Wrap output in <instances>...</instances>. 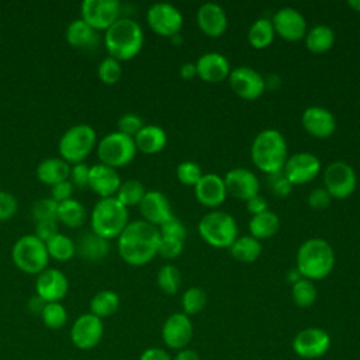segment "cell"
Masks as SVG:
<instances>
[{
	"label": "cell",
	"instance_id": "cell-1",
	"mask_svg": "<svg viewBox=\"0 0 360 360\" xmlns=\"http://www.w3.org/2000/svg\"><path fill=\"white\" fill-rule=\"evenodd\" d=\"M159 229L143 219L128 222L117 238L118 255L129 266H145L158 255Z\"/></svg>",
	"mask_w": 360,
	"mask_h": 360
},
{
	"label": "cell",
	"instance_id": "cell-2",
	"mask_svg": "<svg viewBox=\"0 0 360 360\" xmlns=\"http://www.w3.org/2000/svg\"><path fill=\"white\" fill-rule=\"evenodd\" d=\"M143 30L129 17L118 18L103 35L108 56L127 62L134 59L143 46Z\"/></svg>",
	"mask_w": 360,
	"mask_h": 360
},
{
	"label": "cell",
	"instance_id": "cell-3",
	"mask_svg": "<svg viewBox=\"0 0 360 360\" xmlns=\"http://www.w3.org/2000/svg\"><path fill=\"white\" fill-rule=\"evenodd\" d=\"M250 158L253 165L267 176L281 172L288 158L284 135L273 128L260 131L252 142Z\"/></svg>",
	"mask_w": 360,
	"mask_h": 360
},
{
	"label": "cell",
	"instance_id": "cell-4",
	"mask_svg": "<svg viewBox=\"0 0 360 360\" xmlns=\"http://www.w3.org/2000/svg\"><path fill=\"white\" fill-rule=\"evenodd\" d=\"M335 266V252L330 243L321 238L305 240L297 250L295 269L301 277L311 281L328 277Z\"/></svg>",
	"mask_w": 360,
	"mask_h": 360
},
{
	"label": "cell",
	"instance_id": "cell-5",
	"mask_svg": "<svg viewBox=\"0 0 360 360\" xmlns=\"http://www.w3.org/2000/svg\"><path fill=\"white\" fill-rule=\"evenodd\" d=\"M129 222L128 208L115 197L100 198L90 214L91 232L107 240L117 239Z\"/></svg>",
	"mask_w": 360,
	"mask_h": 360
},
{
	"label": "cell",
	"instance_id": "cell-6",
	"mask_svg": "<svg viewBox=\"0 0 360 360\" xmlns=\"http://www.w3.org/2000/svg\"><path fill=\"white\" fill-rule=\"evenodd\" d=\"M97 146V134L93 127L87 124H76L68 128L59 142V158L70 166L84 162Z\"/></svg>",
	"mask_w": 360,
	"mask_h": 360
},
{
	"label": "cell",
	"instance_id": "cell-7",
	"mask_svg": "<svg viewBox=\"0 0 360 360\" xmlns=\"http://www.w3.org/2000/svg\"><path fill=\"white\" fill-rule=\"evenodd\" d=\"M11 260L20 271L38 276L48 267L49 263L46 243L34 233L22 235L11 248Z\"/></svg>",
	"mask_w": 360,
	"mask_h": 360
},
{
	"label": "cell",
	"instance_id": "cell-8",
	"mask_svg": "<svg viewBox=\"0 0 360 360\" xmlns=\"http://www.w3.org/2000/svg\"><path fill=\"white\" fill-rule=\"evenodd\" d=\"M201 239L214 248H229L238 238V225L225 211H211L198 222Z\"/></svg>",
	"mask_w": 360,
	"mask_h": 360
},
{
	"label": "cell",
	"instance_id": "cell-9",
	"mask_svg": "<svg viewBox=\"0 0 360 360\" xmlns=\"http://www.w3.org/2000/svg\"><path fill=\"white\" fill-rule=\"evenodd\" d=\"M136 152L138 150L134 138L127 136L118 131L104 135L96 146L98 163L112 169H120L131 163L135 159Z\"/></svg>",
	"mask_w": 360,
	"mask_h": 360
},
{
	"label": "cell",
	"instance_id": "cell-10",
	"mask_svg": "<svg viewBox=\"0 0 360 360\" xmlns=\"http://www.w3.org/2000/svg\"><path fill=\"white\" fill-rule=\"evenodd\" d=\"M357 186L354 169L342 160L329 163L323 172V188L332 198L343 200L350 197Z\"/></svg>",
	"mask_w": 360,
	"mask_h": 360
},
{
	"label": "cell",
	"instance_id": "cell-11",
	"mask_svg": "<svg viewBox=\"0 0 360 360\" xmlns=\"http://www.w3.org/2000/svg\"><path fill=\"white\" fill-rule=\"evenodd\" d=\"M80 18L97 32H105L121 18V3L118 0H84L80 4Z\"/></svg>",
	"mask_w": 360,
	"mask_h": 360
},
{
	"label": "cell",
	"instance_id": "cell-12",
	"mask_svg": "<svg viewBox=\"0 0 360 360\" xmlns=\"http://www.w3.org/2000/svg\"><path fill=\"white\" fill-rule=\"evenodd\" d=\"M146 22L156 35L172 38L180 34L183 15L173 4L155 3L146 11Z\"/></svg>",
	"mask_w": 360,
	"mask_h": 360
},
{
	"label": "cell",
	"instance_id": "cell-13",
	"mask_svg": "<svg viewBox=\"0 0 360 360\" xmlns=\"http://www.w3.org/2000/svg\"><path fill=\"white\" fill-rule=\"evenodd\" d=\"M330 347V336L322 328L301 329L292 339L294 353L307 360H315L326 354Z\"/></svg>",
	"mask_w": 360,
	"mask_h": 360
},
{
	"label": "cell",
	"instance_id": "cell-14",
	"mask_svg": "<svg viewBox=\"0 0 360 360\" xmlns=\"http://www.w3.org/2000/svg\"><path fill=\"white\" fill-rule=\"evenodd\" d=\"M104 335L103 319L91 312L79 315L70 326V340L75 347L80 350H90L96 347Z\"/></svg>",
	"mask_w": 360,
	"mask_h": 360
},
{
	"label": "cell",
	"instance_id": "cell-15",
	"mask_svg": "<svg viewBox=\"0 0 360 360\" xmlns=\"http://www.w3.org/2000/svg\"><path fill=\"white\" fill-rule=\"evenodd\" d=\"M321 172L319 159L311 152H298L287 158L283 173L292 186L311 183Z\"/></svg>",
	"mask_w": 360,
	"mask_h": 360
},
{
	"label": "cell",
	"instance_id": "cell-16",
	"mask_svg": "<svg viewBox=\"0 0 360 360\" xmlns=\"http://www.w3.org/2000/svg\"><path fill=\"white\" fill-rule=\"evenodd\" d=\"M228 82L232 91L243 100H256L266 90L264 77L250 66L231 69Z\"/></svg>",
	"mask_w": 360,
	"mask_h": 360
},
{
	"label": "cell",
	"instance_id": "cell-17",
	"mask_svg": "<svg viewBox=\"0 0 360 360\" xmlns=\"http://www.w3.org/2000/svg\"><path fill=\"white\" fill-rule=\"evenodd\" d=\"M270 20L276 35L288 42L302 39L308 31L305 17L294 7L278 8Z\"/></svg>",
	"mask_w": 360,
	"mask_h": 360
},
{
	"label": "cell",
	"instance_id": "cell-18",
	"mask_svg": "<svg viewBox=\"0 0 360 360\" xmlns=\"http://www.w3.org/2000/svg\"><path fill=\"white\" fill-rule=\"evenodd\" d=\"M69 291V280L66 274L58 269L46 267L37 276L35 295L45 302H60Z\"/></svg>",
	"mask_w": 360,
	"mask_h": 360
},
{
	"label": "cell",
	"instance_id": "cell-19",
	"mask_svg": "<svg viewBox=\"0 0 360 360\" xmlns=\"http://www.w3.org/2000/svg\"><path fill=\"white\" fill-rule=\"evenodd\" d=\"M193 338V323L183 312H174L162 326V339L165 345L174 350L186 349Z\"/></svg>",
	"mask_w": 360,
	"mask_h": 360
},
{
	"label": "cell",
	"instance_id": "cell-20",
	"mask_svg": "<svg viewBox=\"0 0 360 360\" xmlns=\"http://www.w3.org/2000/svg\"><path fill=\"white\" fill-rule=\"evenodd\" d=\"M224 181L226 193L242 201H248L252 197L257 195L260 190L257 176L252 170L245 167H235L229 170L225 174Z\"/></svg>",
	"mask_w": 360,
	"mask_h": 360
},
{
	"label": "cell",
	"instance_id": "cell-21",
	"mask_svg": "<svg viewBox=\"0 0 360 360\" xmlns=\"http://www.w3.org/2000/svg\"><path fill=\"white\" fill-rule=\"evenodd\" d=\"M301 122L304 129L314 138L326 139L333 135L336 129V120L333 114L319 105H312L304 110Z\"/></svg>",
	"mask_w": 360,
	"mask_h": 360
},
{
	"label": "cell",
	"instance_id": "cell-22",
	"mask_svg": "<svg viewBox=\"0 0 360 360\" xmlns=\"http://www.w3.org/2000/svg\"><path fill=\"white\" fill-rule=\"evenodd\" d=\"M121 183L122 180L117 169H112L103 163H96L90 166L87 187L100 198L115 197Z\"/></svg>",
	"mask_w": 360,
	"mask_h": 360
},
{
	"label": "cell",
	"instance_id": "cell-23",
	"mask_svg": "<svg viewBox=\"0 0 360 360\" xmlns=\"http://www.w3.org/2000/svg\"><path fill=\"white\" fill-rule=\"evenodd\" d=\"M138 208L142 219L156 228L173 215L167 197L159 190H148Z\"/></svg>",
	"mask_w": 360,
	"mask_h": 360
},
{
	"label": "cell",
	"instance_id": "cell-24",
	"mask_svg": "<svg viewBox=\"0 0 360 360\" xmlns=\"http://www.w3.org/2000/svg\"><path fill=\"white\" fill-rule=\"evenodd\" d=\"M194 195L197 201L207 208L219 207L228 195L224 177L215 173L202 174L200 181L194 186Z\"/></svg>",
	"mask_w": 360,
	"mask_h": 360
},
{
	"label": "cell",
	"instance_id": "cell-25",
	"mask_svg": "<svg viewBox=\"0 0 360 360\" xmlns=\"http://www.w3.org/2000/svg\"><path fill=\"white\" fill-rule=\"evenodd\" d=\"M197 25L210 38L221 37L228 27V17L225 10L217 3H204L198 7L195 14Z\"/></svg>",
	"mask_w": 360,
	"mask_h": 360
},
{
	"label": "cell",
	"instance_id": "cell-26",
	"mask_svg": "<svg viewBox=\"0 0 360 360\" xmlns=\"http://www.w3.org/2000/svg\"><path fill=\"white\" fill-rule=\"evenodd\" d=\"M197 76L207 83H219L228 79L231 65L228 59L219 52H207L201 55L197 62Z\"/></svg>",
	"mask_w": 360,
	"mask_h": 360
},
{
	"label": "cell",
	"instance_id": "cell-27",
	"mask_svg": "<svg viewBox=\"0 0 360 360\" xmlns=\"http://www.w3.org/2000/svg\"><path fill=\"white\" fill-rule=\"evenodd\" d=\"M136 150L145 155H155L165 149L167 143V134L159 125H143V128L134 136Z\"/></svg>",
	"mask_w": 360,
	"mask_h": 360
},
{
	"label": "cell",
	"instance_id": "cell-28",
	"mask_svg": "<svg viewBox=\"0 0 360 360\" xmlns=\"http://www.w3.org/2000/svg\"><path fill=\"white\" fill-rule=\"evenodd\" d=\"M65 38L72 48L90 49L98 44V32L87 25L80 17L70 21L65 31Z\"/></svg>",
	"mask_w": 360,
	"mask_h": 360
},
{
	"label": "cell",
	"instance_id": "cell-29",
	"mask_svg": "<svg viewBox=\"0 0 360 360\" xmlns=\"http://www.w3.org/2000/svg\"><path fill=\"white\" fill-rule=\"evenodd\" d=\"M35 174L42 184L52 187L60 181L69 180L70 165L60 158H46L38 163Z\"/></svg>",
	"mask_w": 360,
	"mask_h": 360
},
{
	"label": "cell",
	"instance_id": "cell-30",
	"mask_svg": "<svg viewBox=\"0 0 360 360\" xmlns=\"http://www.w3.org/2000/svg\"><path fill=\"white\" fill-rule=\"evenodd\" d=\"M76 252L87 262H100L110 253V240L100 238L91 231L82 235L76 245Z\"/></svg>",
	"mask_w": 360,
	"mask_h": 360
},
{
	"label": "cell",
	"instance_id": "cell-31",
	"mask_svg": "<svg viewBox=\"0 0 360 360\" xmlns=\"http://www.w3.org/2000/svg\"><path fill=\"white\" fill-rule=\"evenodd\" d=\"M280 229V218L273 211L267 210L262 214L253 215L249 221V232L257 240L273 238Z\"/></svg>",
	"mask_w": 360,
	"mask_h": 360
},
{
	"label": "cell",
	"instance_id": "cell-32",
	"mask_svg": "<svg viewBox=\"0 0 360 360\" xmlns=\"http://www.w3.org/2000/svg\"><path fill=\"white\" fill-rule=\"evenodd\" d=\"M305 46L312 53H325L335 44V31L325 24H318L309 28L304 37Z\"/></svg>",
	"mask_w": 360,
	"mask_h": 360
},
{
	"label": "cell",
	"instance_id": "cell-33",
	"mask_svg": "<svg viewBox=\"0 0 360 360\" xmlns=\"http://www.w3.org/2000/svg\"><path fill=\"white\" fill-rule=\"evenodd\" d=\"M86 219H87V211L80 201L70 198L58 204V212H56L58 224H63L65 226L75 229L84 225Z\"/></svg>",
	"mask_w": 360,
	"mask_h": 360
},
{
	"label": "cell",
	"instance_id": "cell-34",
	"mask_svg": "<svg viewBox=\"0 0 360 360\" xmlns=\"http://www.w3.org/2000/svg\"><path fill=\"white\" fill-rule=\"evenodd\" d=\"M231 256L240 263H253L262 255V243L250 235L238 236L229 246Z\"/></svg>",
	"mask_w": 360,
	"mask_h": 360
},
{
	"label": "cell",
	"instance_id": "cell-35",
	"mask_svg": "<svg viewBox=\"0 0 360 360\" xmlns=\"http://www.w3.org/2000/svg\"><path fill=\"white\" fill-rule=\"evenodd\" d=\"M120 308V297L112 290H101L90 300V312L97 318H108Z\"/></svg>",
	"mask_w": 360,
	"mask_h": 360
},
{
	"label": "cell",
	"instance_id": "cell-36",
	"mask_svg": "<svg viewBox=\"0 0 360 360\" xmlns=\"http://www.w3.org/2000/svg\"><path fill=\"white\" fill-rule=\"evenodd\" d=\"M276 32L270 18H257L248 31V41L255 49H264L274 41Z\"/></svg>",
	"mask_w": 360,
	"mask_h": 360
},
{
	"label": "cell",
	"instance_id": "cell-37",
	"mask_svg": "<svg viewBox=\"0 0 360 360\" xmlns=\"http://www.w3.org/2000/svg\"><path fill=\"white\" fill-rule=\"evenodd\" d=\"M46 250L49 259L56 262H69L76 255V243L65 233H56L46 242Z\"/></svg>",
	"mask_w": 360,
	"mask_h": 360
},
{
	"label": "cell",
	"instance_id": "cell-38",
	"mask_svg": "<svg viewBox=\"0 0 360 360\" xmlns=\"http://www.w3.org/2000/svg\"><path fill=\"white\" fill-rule=\"evenodd\" d=\"M146 188L145 186L136 180V179H129V180H125L121 183L117 194H115V198L127 208L129 207H135V205H139L142 198L145 197L146 194Z\"/></svg>",
	"mask_w": 360,
	"mask_h": 360
},
{
	"label": "cell",
	"instance_id": "cell-39",
	"mask_svg": "<svg viewBox=\"0 0 360 360\" xmlns=\"http://www.w3.org/2000/svg\"><path fill=\"white\" fill-rule=\"evenodd\" d=\"M291 297L297 307L300 308H309L315 304L318 298V290L314 284V281L301 277L295 283H292L291 288Z\"/></svg>",
	"mask_w": 360,
	"mask_h": 360
},
{
	"label": "cell",
	"instance_id": "cell-40",
	"mask_svg": "<svg viewBox=\"0 0 360 360\" xmlns=\"http://www.w3.org/2000/svg\"><path fill=\"white\" fill-rule=\"evenodd\" d=\"M159 290L166 295H173L179 291L181 284V276L174 264H163L156 276Z\"/></svg>",
	"mask_w": 360,
	"mask_h": 360
},
{
	"label": "cell",
	"instance_id": "cell-41",
	"mask_svg": "<svg viewBox=\"0 0 360 360\" xmlns=\"http://www.w3.org/2000/svg\"><path fill=\"white\" fill-rule=\"evenodd\" d=\"M207 292L200 287H190L181 295V309L187 316L200 314L207 305Z\"/></svg>",
	"mask_w": 360,
	"mask_h": 360
},
{
	"label": "cell",
	"instance_id": "cell-42",
	"mask_svg": "<svg viewBox=\"0 0 360 360\" xmlns=\"http://www.w3.org/2000/svg\"><path fill=\"white\" fill-rule=\"evenodd\" d=\"M39 316L49 329H60L68 322V311L60 302H46Z\"/></svg>",
	"mask_w": 360,
	"mask_h": 360
},
{
	"label": "cell",
	"instance_id": "cell-43",
	"mask_svg": "<svg viewBox=\"0 0 360 360\" xmlns=\"http://www.w3.org/2000/svg\"><path fill=\"white\" fill-rule=\"evenodd\" d=\"M97 76L98 80L104 84H115L120 82L121 76H122V66L121 62L111 58V56H105L97 68Z\"/></svg>",
	"mask_w": 360,
	"mask_h": 360
},
{
	"label": "cell",
	"instance_id": "cell-44",
	"mask_svg": "<svg viewBox=\"0 0 360 360\" xmlns=\"http://www.w3.org/2000/svg\"><path fill=\"white\" fill-rule=\"evenodd\" d=\"M56 212L58 202L53 201L51 197H42L37 200L31 208V215L35 222L56 219Z\"/></svg>",
	"mask_w": 360,
	"mask_h": 360
},
{
	"label": "cell",
	"instance_id": "cell-45",
	"mask_svg": "<svg viewBox=\"0 0 360 360\" xmlns=\"http://www.w3.org/2000/svg\"><path fill=\"white\" fill-rule=\"evenodd\" d=\"M176 176L181 184L194 187L202 177V172L198 163L191 160H184L177 166Z\"/></svg>",
	"mask_w": 360,
	"mask_h": 360
},
{
	"label": "cell",
	"instance_id": "cell-46",
	"mask_svg": "<svg viewBox=\"0 0 360 360\" xmlns=\"http://www.w3.org/2000/svg\"><path fill=\"white\" fill-rule=\"evenodd\" d=\"M158 229L162 238H172V239H179L184 242L187 236V229L184 224L174 215H172L167 221H165L160 226H158Z\"/></svg>",
	"mask_w": 360,
	"mask_h": 360
},
{
	"label": "cell",
	"instance_id": "cell-47",
	"mask_svg": "<svg viewBox=\"0 0 360 360\" xmlns=\"http://www.w3.org/2000/svg\"><path fill=\"white\" fill-rule=\"evenodd\" d=\"M143 121L142 118L135 114V112H127L124 115H121L117 121V131L134 138L142 128H143Z\"/></svg>",
	"mask_w": 360,
	"mask_h": 360
},
{
	"label": "cell",
	"instance_id": "cell-48",
	"mask_svg": "<svg viewBox=\"0 0 360 360\" xmlns=\"http://www.w3.org/2000/svg\"><path fill=\"white\" fill-rule=\"evenodd\" d=\"M183 246H184V242H181L179 239L160 236L159 246H158V255L165 259H176L181 255Z\"/></svg>",
	"mask_w": 360,
	"mask_h": 360
},
{
	"label": "cell",
	"instance_id": "cell-49",
	"mask_svg": "<svg viewBox=\"0 0 360 360\" xmlns=\"http://www.w3.org/2000/svg\"><path fill=\"white\" fill-rule=\"evenodd\" d=\"M269 187L274 195L287 197L291 193L294 186L287 180V177L284 176V173L281 170L278 173L269 174Z\"/></svg>",
	"mask_w": 360,
	"mask_h": 360
},
{
	"label": "cell",
	"instance_id": "cell-50",
	"mask_svg": "<svg viewBox=\"0 0 360 360\" xmlns=\"http://www.w3.org/2000/svg\"><path fill=\"white\" fill-rule=\"evenodd\" d=\"M18 210V201L17 198L6 191L0 190V221H7L15 215Z\"/></svg>",
	"mask_w": 360,
	"mask_h": 360
},
{
	"label": "cell",
	"instance_id": "cell-51",
	"mask_svg": "<svg viewBox=\"0 0 360 360\" xmlns=\"http://www.w3.org/2000/svg\"><path fill=\"white\" fill-rule=\"evenodd\" d=\"M89 173H90V166L86 162L82 163H76L70 166V174H69V180L75 187L83 188L87 187L89 183Z\"/></svg>",
	"mask_w": 360,
	"mask_h": 360
},
{
	"label": "cell",
	"instance_id": "cell-52",
	"mask_svg": "<svg viewBox=\"0 0 360 360\" xmlns=\"http://www.w3.org/2000/svg\"><path fill=\"white\" fill-rule=\"evenodd\" d=\"M330 201H332V197L323 187L314 188L307 197L308 205L314 210H325L326 207H329Z\"/></svg>",
	"mask_w": 360,
	"mask_h": 360
},
{
	"label": "cell",
	"instance_id": "cell-53",
	"mask_svg": "<svg viewBox=\"0 0 360 360\" xmlns=\"http://www.w3.org/2000/svg\"><path fill=\"white\" fill-rule=\"evenodd\" d=\"M56 233H59V228H58V221H56V219L35 222L34 235H35L37 238H39L42 242L46 243V242H48L49 239H52Z\"/></svg>",
	"mask_w": 360,
	"mask_h": 360
},
{
	"label": "cell",
	"instance_id": "cell-54",
	"mask_svg": "<svg viewBox=\"0 0 360 360\" xmlns=\"http://www.w3.org/2000/svg\"><path fill=\"white\" fill-rule=\"evenodd\" d=\"M73 190H75V186L70 183V180H65V181H60L55 186L51 187V198L53 201H56L58 204L59 202H63L66 200H70L73 198Z\"/></svg>",
	"mask_w": 360,
	"mask_h": 360
},
{
	"label": "cell",
	"instance_id": "cell-55",
	"mask_svg": "<svg viewBox=\"0 0 360 360\" xmlns=\"http://www.w3.org/2000/svg\"><path fill=\"white\" fill-rule=\"evenodd\" d=\"M246 210L252 214V217L257 215V214H262V212L269 210L267 200L263 195L257 194V195H255V197H252L250 200L246 201Z\"/></svg>",
	"mask_w": 360,
	"mask_h": 360
},
{
	"label": "cell",
	"instance_id": "cell-56",
	"mask_svg": "<svg viewBox=\"0 0 360 360\" xmlns=\"http://www.w3.org/2000/svg\"><path fill=\"white\" fill-rule=\"evenodd\" d=\"M139 360H173V359L166 350L160 347H149L141 353Z\"/></svg>",
	"mask_w": 360,
	"mask_h": 360
},
{
	"label": "cell",
	"instance_id": "cell-57",
	"mask_svg": "<svg viewBox=\"0 0 360 360\" xmlns=\"http://www.w3.org/2000/svg\"><path fill=\"white\" fill-rule=\"evenodd\" d=\"M197 76V68L193 62H186L180 66V77L183 80H193Z\"/></svg>",
	"mask_w": 360,
	"mask_h": 360
},
{
	"label": "cell",
	"instance_id": "cell-58",
	"mask_svg": "<svg viewBox=\"0 0 360 360\" xmlns=\"http://www.w3.org/2000/svg\"><path fill=\"white\" fill-rule=\"evenodd\" d=\"M45 301L41 300L38 295L35 297H31L30 301H28V309L32 312V314H37V315H41L44 307H45Z\"/></svg>",
	"mask_w": 360,
	"mask_h": 360
},
{
	"label": "cell",
	"instance_id": "cell-59",
	"mask_svg": "<svg viewBox=\"0 0 360 360\" xmlns=\"http://www.w3.org/2000/svg\"><path fill=\"white\" fill-rule=\"evenodd\" d=\"M173 360H201V359L195 350L186 347V349L179 350Z\"/></svg>",
	"mask_w": 360,
	"mask_h": 360
},
{
	"label": "cell",
	"instance_id": "cell-60",
	"mask_svg": "<svg viewBox=\"0 0 360 360\" xmlns=\"http://www.w3.org/2000/svg\"><path fill=\"white\" fill-rule=\"evenodd\" d=\"M347 4H349V7H352L354 11L360 13V0H350Z\"/></svg>",
	"mask_w": 360,
	"mask_h": 360
},
{
	"label": "cell",
	"instance_id": "cell-61",
	"mask_svg": "<svg viewBox=\"0 0 360 360\" xmlns=\"http://www.w3.org/2000/svg\"><path fill=\"white\" fill-rule=\"evenodd\" d=\"M170 39L173 41V44H174V45H180V44H181V41H183V38H181V35H180V34H177V35L172 37Z\"/></svg>",
	"mask_w": 360,
	"mask_h": 360
}]
</instances>
